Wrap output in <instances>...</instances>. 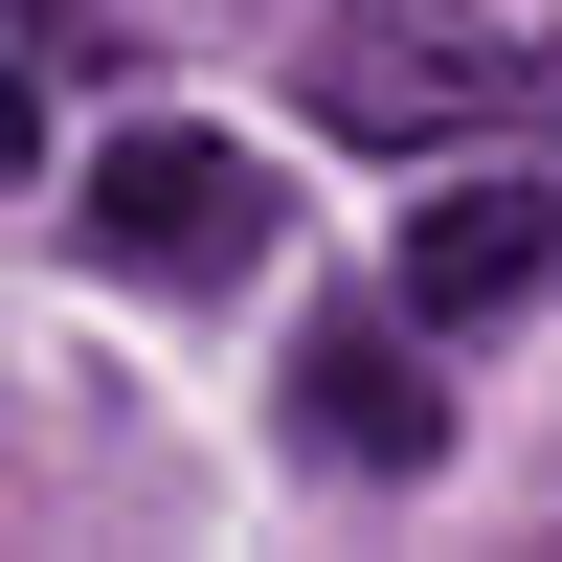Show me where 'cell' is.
I'll use <instances>...</instances> for the list:
<instances>
[{
	"instance_id": "6da1fadb",
	"label": "cell",
	"mask_w": 562,
	"mask_h": 562,
	"mask_svg": "<svg viewBox=\"0 0 562 562\" xmlns=\"http://www.w3.org/2000/svg\"><path fill=\"white\" fill-rule=\"evenodd\" d=\"M68 225H90V270H135V293H225V270H270L293 180H270L248 135H203V113H135V135H90Z\"/></svg>"
},
{
	"instance_id": "3957f363",
	"label": "cell",
	"mask_w": 562,
	"mask_h": 562,
	"mask_svg": "<svg viewBox=\"0 0 562 562\" xmlns=\"http://www.w3.org/2000/svg\"><path fill=\"white\" fill-rule=\"evenodd\" d=\"M450 315L428 293H360V315H315V338H293V450H315V473H428V450H450Z\"/></svg>"
},
{
	"instance_id": "277c9868",
	"label": "cell",
	"mask_w": 562,
	"mask_h": 562,
	"mask_svg": "<svg viewBox=\"0 0 562 562\" xmlns=\"http://www.w3.org/2000/svg\"><path fill=\"white\" fill-rule=\"evenodd\" d=\"M405 293H428L450 338H473V315H540L562 293V203L540 180H428V203H405Z\"/></svg>"
},
{
	"instance_id": "7a4b0ae2",
	"label": "cell",
	"mask_w": 562,
	"mask_h": 562,
	"mask_svg": "<svg viewBox=\"0 0 562 562\" xmlns=\"http://www.w3.org/2000/svg\"><path fill=\"white\" fill-rule=\"evenodd\" d=\"M315 113L338 135H540L562 113V45H495V23H450V0H338L315 23Z\"/></svg>"
}]
</instances>
